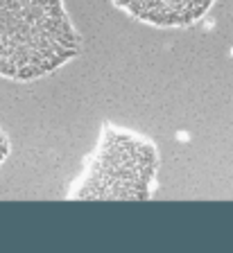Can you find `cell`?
I'll use <instances>...</instances> for the list:
<instances>
[{
	"instance_id": "6da1fadb",
	"label": "cell",
	"mask_w": 233,
	"mask_h": 253,
	"mask_svg": "<svg viewBox=\"0 0 233 253\" xmlns=\"http://www.w3.org/2000/svg\"><path fill=\"white\" fill-rule=\"evenodd\" d=\"M80 54L64 0H0V75L32 82Z\"/></svg>"
},
{
	"instance_id": "7a4b0ae2",
	"label": "cell",
	"mask_w": 233,
	"mask_h": 253,
	"mask_svg": "<svg viewBox=\"0 0 233 253\" xmlns=\"http://www.w3.org/2000/svg\"><path fill=\"white\" fill-rule=\"evenodd\" d=\"M159 156L147 138L106 125L70 199H147Z\"/></svg>"
},
{
	"instance_id": "3957f363",
	"label": "cell",
	"mask_w": 233,
	"mask_h": 253,
	"mask_svg": "<svg viewBox=\"0 0 233 253\" xmlns=\"http://www.w3.org/2000/svg\"><path fill=\"white\" fill-rule=\"evenodd\" d=\"M215 0H113V5L154 27H186L204 18Z\"/></svg>"
},
{
	"instance_id": "277c9868",
	"label": "cell",
	"mask_w": 233,
	"mask_h": 253,
	"mask_svg": "<svg viewBox=\"0 0 233 253\" xmlns=\"http://www.w3.org/2000/svg\"><path fill=\"white\" fill-rule=\"evenodd\" d=\"M7 154H9V138L0 131V163L7 158Z\"/></svg>"
}]
</instances>
